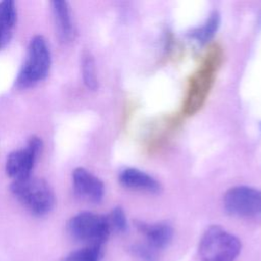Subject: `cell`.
<instances>
[{"label":"cell","mask_w":261,"mask_h":261,"mask_svg":"<svg viewBox=\"0 0 261 261\" xmlns=\"http://www.w3.org/2000/svg\"><path fill=\"white\" fill-rule=\"evenodd\" d=\"M10 191L22 206L37 216L46 215L55 204L54 193L43 178L31 175L13 180L10 185Z\"/></svg>","instance_id":"cell-1"},{"label":"cell","mask_w":261,"mask_h":261,"mask_svg":"<svg viewBox=\"0 0 261 261\" xmlns=\"http://www.w3.org/2000/svg\"><path fill=\"white\" fill-rule=\"evenodd\" d=\"M50 66L51 53L47 41L43 36L37 35L29 44L27 57L15 80V86L27 89L36 85L48 75Z\"/></svg>","instance_id":"cell-2"},{"label":"cell","mask_w":261,"mask_h":261,"mask_svg":"<svg viewBox=\"0 0 261 261\" xmlns=\"http://www.w3.org/2000/svg\"><path fill=\"white\" fill-rule=\"evenodd\" d=\"M51 4L60 39L64 42L71 41L74 38L75 30L68 3L66 1H53Z\"/></svg>","instance_id":"cell-11"},{"label":"cell","mask_w":261,"mask_h":261,"mask_svg":"<svg viewBox=\"0 0 261 261\" xmlns=\"http://www.w3.org/2000/svg\"><path fill=\"white\" fill-rule=\"evenodd\" d=\"M72 186L75 195L85 201L99 203L103 199L104 184L83 167H77L72 171Z\"/></svg>","instance_id":"cell-7"},{"label":"cell","mask_w":261,"mask_h":261,"mask_svg":"<svg viewBox=\"0 0 261 261\" xmlns=\"http://www.w3.org/2000/svg\"><path fill=\"white\" fill-rule=\"evenodd\" d=\"M225 210L236 216H256L261 214V190L237 186L228 189L223 196Z\"/></svg>","instance_id":"cell-5"},{"label":"cell","mask_w":261,"mask_h":261,"mask_svg":"<svg viewBox=\"0 0 261 261\" xmlns=\"http://www.w3.org/2000/svg\"><path fill=\"white\" fill-rule=\"evenodd\" d=\"M219 25V15L217 12H213L207 21L201 28H197L191 33V37L196 39L200 43H206L217 31Z\"/></svg>","instance_id":"cell-14"},{"label":"cell","mask_w":261,"mask_h":261,"mask_svg":"<svg viewBox=\"0 0 261 261\" xmlns=\"http://www.w3.org/2000/svg\"><path fill=\"white\" fill-rule=\"evenodd\" d=\"M213 62L207 60L204 66L194 75L189 89V95L186 101V111L188 113L195 112L201 107L207 92L209 91L210 84L213 75Z\"/></svg>","instance_id":"cell-8"},{"label":"cell","mask_w":261,"mask_h":261,"mask_svg":"<svg viewBox=\"0 0 261 261\" xmlns=\"http://www.w3.org/2000/svg\"><path fill=\"white\" fill-rule=\"evenodd\" d=\"M16 15V7L13 1H0V50L12 38L17 18Z\"/></svg>","instance_id":"cell-12"},{"label":"cell","mask_w":261,"mask_h":261,"mask_svg":"<svg viewBox=\"0 0 261 261\" xmlns=\"http://www.w3.org/2000/svg\"><path fill=\"white\" fill-rule=\"evenodd\" d=\"M111 230L123 232L127 228V221L124 211L120 207H115L107 216Z\"/></svg>","instance_id":"cell-16"},{"label":"cell","mask_w":261,"mask_h":261,"mask_svg":"<svg viewBox=\"0 0 261 261\" xmlns=\"http://www.w3.org/2000/svg\"><path fill=\"white\" fill-rule=\"evenodd\" d=\"M101 255V245H88L83 249L71 252L62 261H100Z\"/></svg>","instance_id":"cell-15"},{"label":"cell","mask_w":261,"mask_h":261,"mask_svg":"<svg viewBox=\"0 0 261 261\" xmlns=\"http://www.w3.org/2000/svg\"><path fill=\"white\" fill-rule=\"evenodd\" d=\"M69 234L76 241L88 245H103L111 231L107 216L93 212L74 215L67 225Z\"/></svg>","instance_id":"cell-4"},{"label":"cell","mask_w":261,"mask_h":261,"mask_svg":"<svg viewBox=\"0 0 261 261\" xmlns=\"http://www.w3.org/2000/svg\"><path fill=\"white\" fill-rule=\"evenodd\" d=\"M240 252V240L219 225L208 227L200 240V261H234Z\"/></svg>","instance_id":"cell-3"},{"label":"cell","mask_w":261,"mask_h":261,"mask_svg":"<svg viewBox=\"0 0 261 261\" xmlns=\"http://www.w3.org/2000/svg\"><path fill=\"white\" fill-rule=\"evenodd\" d=\"M43 143L39 137L33 136L29 139L24 148L11 152L5 163V170L13 180L31 176L38 154L42 149Z\"/></svg>","instance_id":"cell-6"},{"label":"cell","mask_w":261,"mask_h":261,"mask_svg":"<svg viewBox=\"0 0 261 261\" xmlns=\"http://www.w3.org/2000/svg\"><path fill=\"white\" fill-rule=\"evenodd\" d=\"M120 184L130 190L157 194L161 190L160 184L148 173L137 168H125L119 173Z\"/></svg>","instance_id":"cell-9"},{"label":"cell","mask_w":261,"mask_h":261,"mask_svg":"<svg viewBox=\"0 0 261 261\" xmlns=\"http://www.w3.org/2000/svg\"><path fill=\"white\" fill-rule=\"evenodd\" d=\"M139 230L145 236L148 244L154 249H163L171 241L173 231L170 225L163 222L145 223L138 222Z\"/></svg>","instance_id":"cell-10"},{"label":"cell","mask_w":261,"mask_h":261,"mask_svg":"<svg viewBox=\"0 0 261 261\" xmlns=\"http://www.w3.org/2000/svg\"><path fill=\"white\" fill-rule=\"evenodd\" d=\"M82 73L85 85L95 91L98 88L97 71L95 66V60L89 51H84L82 54Z\"/></svg>","instance_id":"cell-13"},{"label":"cell","mask_w":261,"mask_h":261,"mask_svg":"<svg viewBox=\"0 0 261 261\" xmlns=\"http://www.w3.org/2000/svg\"><path fill=\"white\" fill-rule=\"evenodd\" d=\"M135 254L140 258L142 261H155L153 253L150 252L147 248L144 247H136L135 248Z\"/></svg>","instance_id":"cell-17"}]
</instances>
